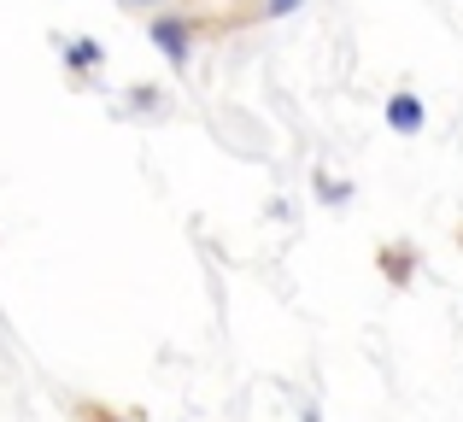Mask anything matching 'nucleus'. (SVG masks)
I'll use <instances>...</instances> for the list:
<instances>
[{
	"label": "nucleus",
	"mask_w": 463,
	"mask_h": 422,
	"mask_svg": "<svg viewBox=\"0 0 463 422\" xmlns=\"http://www.w3.org/2000/svg\"><path fill=\"white\" fill-rule=\"evenodd\" d=\"M299 6H306V0H264L259 18H288V12H299Z\"/></svg>",
	"instance_id": "nucleus-5"
},
{
	"label": "nucleus",
	"mask_w": 463,
	"mask_h": 422,
	"mask_svg": "<svg viewBox=\"0 0 463 422\" xmlns=\"http://www.w3.org/2000/svg\"><path fill=\"white\" fill-rule=\"evenodd\" d=\"M317 200H323V206H346V200H352V183H346V176L317 171Z\"/></svg>",
	"instance_id": "nucleus-4"
},
{
	"label": "nucleus",
	"mask_w": 463,
	"mask_h": 422,
	"mask_svg": "<svg viewBox=\"0 0 463 422\" xmlns=\"http://www.w3.org/2000/svg\"><path fill=\"white\" fill-rule=\"evenodd\" d=\"M422 124H429V106H422L417 94H393V100H387V129H393V136H417Z\"/></svg>",
	"instance_id": "nucleus-3"
},
{
	"label": "nucleus",
	"mask_w": 463,
	"mask_h": 422,
	"mask_svg": "<svg viewBox=\"0 0 463 422\" xmlns=\"http://www.w3.org/2000/svg\"><path fill=\"white\" fill-rule=\"evenodd\" d=\"M387 270H393V282H405V276H411V252H387Z\"/></svg>",
	"instance_id": "nucleus-6"
},
{
	"label": "nucleus",
	"mask_w": 463,
	"mask_h": 422,
	"mask_svg": "<svg viewBox=\"0 0 463 422\" xmlns=\"http://www.w3.org/2000/svg\"><path fill=\"white\" fill-rule=\"evenodd\" d=\"M147 35H153L158 53L170 59V70H188L194 65V18H188V12H153Z\"/></svg>",
	"instance_id": "nucleus-1"
},
{
	"label": "nucleus",
	"mask_w": 463,
	"mask_h": 422,
	"mask_svg": "<svg viewBox=\"0 0 463 422\" xmlns=\"http://www.w3.org/2000/svg\"><path fill=\"white\" fill-rule=\"evenodd\" d=\"M59 53H65L71 77H94V70H106V47L94 42V35H71V42H59Z\"/></svg>",
	"instance_id": "nucleus-2"
},
{
	"label": "nucleus",
	"mask_w": 463,
	"mask_h": 422,
	"mask_svg": "<svg viewBox=\"0 0 463 422\" xmlns=\"http://www.w3.org/2000/svg\"><path fill=\"white\" fill-rule=\"evenodd\" d=\"M124 6H129V12H147V18H153V12H165V0H124Z\"/></svg>",
	"instance_id": "nucleus-7"
}]
</instances>
